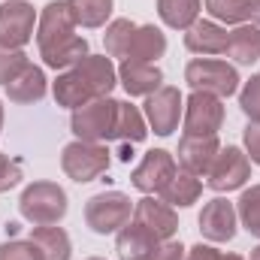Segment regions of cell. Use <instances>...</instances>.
Listing matches in <instances>:
<instances>
[{
    "mask_svg": "<svg viewBox=\"0 0 260 260\" xmlns=\"http://www.w3.org/2000/svg\"><path fill=\"white\" fill-rule=\"evenodd\" d=\"M70 209V200L67 191L58 182H49V179H40V182H30L21 197H18V212L27 224L34 227H46V224H61Z\"/></svg>",
    "mask_w": 260,
    "mask_h": 260,
    "instance_id": "1",
    "label": "cell"
},
{
    "mask_svg": "<svg viewBox=\"0 0 260 260\" xmlns=\"http://www.w3.org/2000/svg\"><path fill=\"white\" fill-rule=\"evenodd\" d=\"M115 115H118V100L115 97H97L70 115V130L82 142H109L115 133Z\"/></svg>",
    "mask_w": 260,
    "mask_h": 260,
    "instance_id": "2",
    "label": "cell"
},
{
    "mask_svg": "<svg viewBox=\"0 0 260 260\" xmlns=\"http://www.w3.org/2000/svg\"><path fill=\"white\" fill-rule=\"evenodd\" d=\"M185 82L191 85V91L203 94H215V97H233L239 91V73L236 67L221 61V58H194L185 67Z\"/></svg>",
    "mask_w": 260,
    "mask_h": 260,
    "instance_id": "3",
    "label": "cell"
},
{
    "mask_svg": "<svg viewBox=\"0 0 260 260\" xmlns=\"http://www.w3.org/2000/svg\"><path fill=\"white\" fill-rule=\"evenodd\" d=\"M130 218H133V200L124 191H100L85 203V224L100 236L118 233Z\"/></svg>",
    "mask_w": 260,
    "mask_h": 260,
    "instance_id": "4",
    "label": "cell"
},
{
    "mask_svg": "<svg viewBox=\"0 0 260 260\" xmlns=\"http://www.w3.org/2000/svg\"><path fill=\"white\" fill-rule=\"evenodd\" d=\"M61 170L67 173V179H73L79 185H88V182L100 179L109 170V148L103 142L73 139L61 151Z\"/></svg>",
    "mask_w": 260,
    "mask_h": 260,
    "instance_id": "5",
    "label": "cell"
},
{
    "mask_svg": "<svg viewBox=\"0 0 260 260\" xmlns=\"http://www.w3.org/2000/svg\"><path fill=\"white\" fill-rule=\"evenodd\" d=\"M248 179H251V160H248L245 148H239V145H221L218 157L212 160V167L206 173V185L215 194H230V191L245 188Z\"/></svg>",
    "mask_w": 260,
    "mask_h": 260,
    "instance_id": "6",
    "label": "cell"
},
{
    "mask_svg": "<svg viewBox=\"0 0 260 260\" xmlns=\"http://www.w3.org/2000/svg\"><path fill=\"white\" fill-rule=\"evenodd\" d=\"M182 112H185V97L176 85H160L142 103V115L148 121V130H154L157 136L176 133L179 121H182Z\"/></svg>",
    "mask_w": 260,
    "mask_h": 260,
    "instance_id": "7",
    "label": "cell"
},
{
    "mask_svg": "<svg viewBox=\"0 0 260 260\" xmlns=\"http://www.w3.org/2000/svg\"><path fill=\"white\" fill-rule=\"evenodd\" d=\"M40 12L27 0H3L0 3V46L24 49L37 37Z\"/></svg>",
    "mask_w": 260,
    "mask_h": 260,
    "instance_id": "8",
    "label": "cell"
},
{
    "mask_svg": "<svg viewBox=\"0 0 260 260\" xmlns=\"http://www.w3.org/2000/svg\"><path fill=\"white\" fill-rule=\"evenodd\" d=\"M224 124V100L215 94H203L191 91V97L185 100V112H182V133L191 136H218V130Z\"/></svg>",
    "mask_w": 260,
    "mask_h": 260,
    "instance_id": "9",
    "label": "cell"
},
{
    "mask_svg": "<svg viewBox=\"0 0 260 260\" xmlns=\"http://www.w3.org/2000/svg\"><path fill=\"white\" fill-rule=\"evenodd\" d=\"M179 173V164H176V154H170L167 148H151L142 154V160L136 164V170L130 173V185L142 194L157 197L167 182Z\"/></svg>",
    "mask_w": 260,
    "mask_h": 260,
    "instance_id": "10",
    "label": "cell"
},
{
    "mask_svg": "<svg viewBox=\"0 0 260 260\" xmlns=\"http://www.w3.org/2000/svg\"><path fill=\"white\" fill-rule=\"evenodd\" d=\"M236 227H239L236 203H230L224 197H212L203 206V212H200V233H203L206 242H212V245L230 242L236 236Z\"/></svg>",
    "mask_w": 260,
    "mask_h": 260,
    "instance_id": "11",
    "label": "cell"
},
{
    "mask_svg": "<svg viewBox=\"0 0 260 260\" xmlns=\"http://www.w3.org/2000/svg\"><path fill=\"white\" fill-rule=\"evenodd\" d=\"M133 221L142 224V227H148L160 242H170L179 233V215H176V209L170 203H164L160 197H151V194H145L142 200L133 203Z\"/></svg>",
    "mask_w": 260,
    "mask_h": 260,
    "instance_id": "12",
    "label": "cell"
},
{
    "mask_svg": "<svg viewBox=\"0 0 260 260\" xmlns=\"http://www.w3.org/2000/svg\"><path fill=\"white\" fill-rule=\"evenodd\" d=\"M76 37V18L70 12V3L67 0H52L43 6L40 18H37V46L40 49H49L61 40Z\"/></svg>",
    "mask_w": 260,
    "mask_h": 260,
    "instance_id": "13",
    "label": "cell"
},
{
    "mask_svg": "<svg viewBox=\"0 0 260 260\" xmlns=\"http://www.w3.org/2000/svg\"><path fill=\"white\" fill-rule=\"evenodd\" d=\"M218 151H221L218 136H191V133H182L179 151H176V154H179L176 164H179L185 173H194L200 179H206V173H209L212 160L218 157Z\"/></svg>",
    "mask_w": 260,
    "mask_h": 260,
    "instance_id": "14",
    "label": "cell"
},
{
    "mask_svg": "<svg viewBox=\"0 0 260 260\" xmlns=\"http://www.w3.org/2000/svg\"><path fill=\"white\" fill-rule=\"evenodd\" d=\"M160 245H164V242H160L148 227L136 224L133 218L115 233L118 260H154V254L160 251Z\"/></svg>",
    "mask_w": 260,
    "mask_h": 260,
    "instance_id": "15",
    "label": "cell"
},
{
    "mask_svg": "<svg viewBox=\"0 0 260 260\" xmlns=\"http://www.w3.org/2000/svg\"><path fill=\"white\" fill-rule=\"evenodd\" d=\"M227 40H230V30L224 24L212 21V18H200L185 30V49L191 55H200V58L224 55L227 52Z\"/></svg>",
    "mask_w": 260,
    "mask_h": 260,
    "instance_id": "16",
    "label": "cell"
},
{
    "mask_svg": "<svg viewBox=\"0 0 260 260\" xmlns=\"http://www.w3.org/2000/svg\"><path fill=\"white\" fill-rule=\"evenodd\" d=\"M73 70L82 76V82L91 88L94 97H109L118 85V67L112 64L109 55H85Z\"/></svg>",
    "mask_w": 260,
    "mask_h": 260,
    "instance_id": "17",
    "label": "cell"
},
{
    "mask_svg": "<svg viewBox=\"0 0 260 260\" xmlns=\"http://www.w3.org/2000/svg\"><path fill=\"white\" fill-rule=\"evenodd\" d=\"M118 85L130 97H148L164 85V73L157 64H142V61H121L118 67Z\"/></svg>",
    "mask_w": 260,
    "mask_h": 260,
    "instance_id": "18",
    "label": "cell"
},
{
    "mask_svg": "<svg viewBox=\"0 0 260 260\" xmlns=\"http://www.w3.org/2000/svg\"><path fill=\"white\" fill-rule=\"evenodd\" d=\"M6 88V97L9 103H18V106H30V103H40L46 94H49V79L43 73V67L27 64Z\"/></svg>",
    "mask_w": 260,
    "mask_h": 260,
    "instance_id": "19",
    "label": "cell"
},
{
    "mask_svg": "<svg viewBox=\"0 0 260 260\" xmlns=\"http://www.w3.org/2000/svg\"><path fill=\"white\" fill-rule=\"evenodd\" d=\"M167 55V34L154 24H136L127 46V61H142V64H157V58Z\"/></svg>",
    "mask_w": 260,
    "mask_h": 260,
    "instance_id": "20",
    "label": "cell"
},
{
    "mask_svg": "<svg viewBox=\"0 0 260 260\" xmlns=\"http://www.w3.org/2000/svg\"><path fill=\"white\" fill-rule=\"evenodd\" d=\"M85 55H91V49H88V40L85 37H70V40H61V43H55V46H49V49H40V58H43V64L49 67V70H58V73H64V70H73V67L79 64Z\"/></svg>",
    "mask_w": 260,
    "mask_h": 260,
    "instance_id": "21",
    "label": "cell"
},
{
    "mask_svg": "<svg viewBox=\"0 0 260 260\" xmlns=\"http://www.w3.org/2000/svg\"><path fill=\"white\" fill-rule=\"evenodd\" d=\"M227 58H233L236 64L251 67L260 61V27L257 24H239L230 30V40H227Z\"/></svg>",
    "mask_w": 260,
    "mask_h": 260,
    "instance_id": "22",
    "label": "cell"
},
{
    "mask_svg": "<svg viewBox=\"0 0 260 260\" xmlns=\"http://www.w3.org/2000/svg\"><path fill=\"white\" fill-rule=\"evenodd\" d=\"M52 94H55V103L64 106V109H70V112L79 109V106H85V103H91V100H97L76 70L58 73V79L52 82Z\"/></svg>",
    "mask_w": 260,
    "mask_h": 260,
    "instance_id": "23",
    "label": "cell"
},
{
    "mask_svg": "<svg viewBox=\"0 0 260 260\" xmlns=\"http://www.w3.org/2000/svg\"><path fill=\"white\" fill-rule=\"evenodd\" d=\"M200 194H203V179L194 176V173H185L179 167V173L167 182V188L157 197L164 203H170L173 209H188V206H194L197 200H200Z\"/></svg>",
    "mask_w": 260,
    "mask_h": 260,
    "instance_id": "24",
    "label": "cell"
},
{
    "mask_svg": "<svg viewBox=\"0 0 260 260\" xmlns=\"http://www.w3.org/2000/svg\"><path fill=\"white\" fill-rule=\"evenodd\" d=\"M30 242L40 248L43 260H70L73 257V242L70 233L58 224H46V227H34Z\"/></svg>",
    "mask_w": 260,
    "mask_h": 260,
    "instance_id": "25",
    "label": "cell"
},
{
    "mask_svg": "<svg viewBox=\"0 0 260 260\" xmlns=\"http://www.w3.org/2000/svg\"><path fill=\"white\" fill-rule=\"evenodd\" d=\"M145 136H148V121H145L142 109L127 103V100H118V115H115L112 139H118L124 145H133V142H142Z\"/></svg>",
    "mask_w": 260,
    "mask_h": 260,
    "instance_id": "26",
    "label": "cell"
},
{
    "mask_svg": "<svg viewBox=\"0 0 260 260\" xmlns=\"http://www.w3.org/2000/svg\"><path fill=\"white\" fill-rule=\"evenodd\" d=\"M203 0H157V15L173 30H188L194 21H200Z\"/></svg>",
    "mask_w": 260,
    "mask_h": 260,
    "instance_id": "27",
    "label": "cell"
},
{
    "mask_svg": "<svg viewBox=\"0 0 260 260\" xmlns=\"http://www.w3.org/2000/svg\"><path fill=\"white\" fill-rule=\"evenodd\" d=\"M67 3L76 18V27H88V30L103 27L115 9V0H67Z\"/></svg>",
    "mask_w": 260,
    "mask_h": 260,
    "instance_id": "28",
    "label": "cell"
},
{
    "mask_svg": "<svg viewBox=\"0 0 260 260\" xmlns=\"http://www.w3.org/2000/svg\"><path fill=\"white\" fill-rule=\"evenodd\" d=\"M206 12L212 15V21L218 24H245L248 21V12H251V0H206Z\"/></svg>",
    "mask_w": 260,
    "mask_h": 260,
    "instance_id": "29",
    "label": "cell"
},
{
    "mask_svg": "<svg viewBox=\"0 0 260 260\" xmlns=\"http://www.w3.org/2000/svg\"><path fill=\"white\" fill-rule=\"evenodd\" d=\"M236 215H239V224L254 239H260V185L242 188V194L236 200Z\"/></svg>",
    "mask_w": 260,
    "mask_h": 260,
    "instance_id": "30",
    "label": "cell"
},
{
    "mask_svg": "<svg viewBox=\"0 0 260 260\" xmlns=\"http://www.w3.org/2000/svg\"><path fill=\"white\" fill-rule=\"evenodd\" d=\"M136 24L130 18H112L106 24V34H103V49L109 58H124L130 46V37H133Z\"/></svg>",
    "mask_w": 260,
    "mask_h": 260,
    "instance_id": "31",
    "label": "cell"
},
{
    "mask_svg": "<svg viewBox=\"0 0 260 260\" xmlns=\"http://www.w3.org/2000/svg\"><path fill=\"white\" fill-rule=\"evenodd\" d=\"M236 94H239V109L245 112V118L260 121V73H254Z\"/></svg>",
    "mask_w": 260,
    "mask_h": 260,
    "instance_id": "32",
    "label": "cell"
},
{
    "mask_svg": "<svg viewBox=\"0 0 260 260\" xmlns=\"http://www.w3.org/2000/svg\"><path fill=\"white\" fill-rule=\"evenodd\" d=\"M27 64L30 61H27L24 49H6V46H0V85H9Z\"/></svg>",
    "mask_w": 260,
    "mask_h": 260,
    "instance_id": "33",
    "label": "cell"
},
{
    "mask_svg": "<svg viewBox=\"0 0 260 260\" xmlns=\"http://www.w3.org/2000/svg\"><path fill=\"white\" fill-rule=\"evenodd\" d=\"M0 260H43V254L30 239H9L0 245Z\"/></svg>",
    "mask_w": 260,
    "mask_h": 260,
    "instance_id": "34",
    "label": "cell"
},
{
    "mask_svg": "<svg viewBox=\"0 0 260 260\" xmlns=\"http://www.w3.org/2000/svg\"><path fill=\"white\" fill-rule=\"evenodd\" d=\"M24 179V167L18 157H9V154H0V194L12 191L15 185H21Z\"/></svg>",
    "mask_w": 260,
    "mask_h": 260,
    "instance_id": "35",
    "label": "cell"
},
{
    "mask_svg": "<svg viewBox=\"0 0 260 260\" xmlns=\"http://www.w3.org/2000/svg\"><path fill=\"white\" fill-rule=\"evenodd\" d=\"M242 145H245V154L251 164L260 167V121H248L242 130Z\"/></svg>",
    "mask_w": 260,
    "mask_h": 260,
    "instance_id": "36",
    "label": "cell"
},
{
    "mask_svg": "<svg viewBox=\"0 0 260 260\" xmlns=\"http://www.w3.org/2000/svg\"><path fill=\"white\" fill-rule=\"evenodd\" d=\"M221 254H224V251H218L212 242H197V245L188 248L185 260H221Z\"/></svg>",
    "mask_w": 260,
    "mask_h": 260,
    "instance_id": "37",
    "label": "cell"
},
{
    "mask_svg": "<svg viewBox=\"0 0 260 260\" xmlns=\"http://www.w3.org/2000/svg\"><path fill=\"white\" fill-rule=\"evenodd\" d=\"M185 254H188V248H185L182 242L170 239V242H164V245H160V251L154 254V260H185Z\"/></svg>",
    "mask_w": 260,
    "mask_h": 260,
    "instance_id": "38",
    "label": "cell"
},
{
    "mask_svg": "<svg viewBox=\"0 0 260 260\" xmlns=\"http://www.w3.org/2000/svg\"><path fill=\"white\" fill-rule=\"evenodd\" d=\"M248 18H251V24H257L260 27V0H251V12H248Z\"/></svg>",
    "mask_w": 260,
    "mask_h": 260,
    "instance_id": "39",
    "label": "cell"
},
{
    "mask_svg": "<svg viewBox=\"0 0 260 260\" xmlns=\"http://www.w3.org/2000/svg\"><path fill=\"white\" fill-rule=\"evenodd\" d=\"M221 260H245L242 254H221Z\"/></svg>",
    "mask_w": 260,
    "mask_h": 260,
    "instance_id": "40",
    "label": "cell"
},
{
    "mask_svg": "<svg viewBox=\"0 0 260 260\" xmlns=\"http://www.w3.org/2000/svg\"><path fill=\"white\" fill-rule=\"evenodd\" d=\"M248 260H260V245H257V248H251V257H248Z\"/></svg>",
    "mask_w": 260,
    "mask_h": 260,
    "instance_id": "41",
    "label": "cell"
},
{
    "mask_svg": "<svg viewBox=\"0 0 260 260\" xmlns=\"http://www.w3.org/2000/svg\"><path fill=\"white\" fill-rule=\"evenodd\" d=\"M0 130H3V103H0Z\"/></svg>",
    "mask_w": 260,
    "mask_h": 260,
    "instance_id": "42",
    "label": "cell"
},
{
    "mask_svg": "<svg viewBox=\"0 0 260 260\" xmlns=\"http://www.w3.org/2000/svg\"><path fill=\"white\" fill-rule=\"evenodd\" d=\"M88 260H103V257H88Z\"/></svg>",
    "mask_w": 260,
    "mask_h": 260,
    "instance_id": "43",
    "label": "cell"
}]
</instances>
